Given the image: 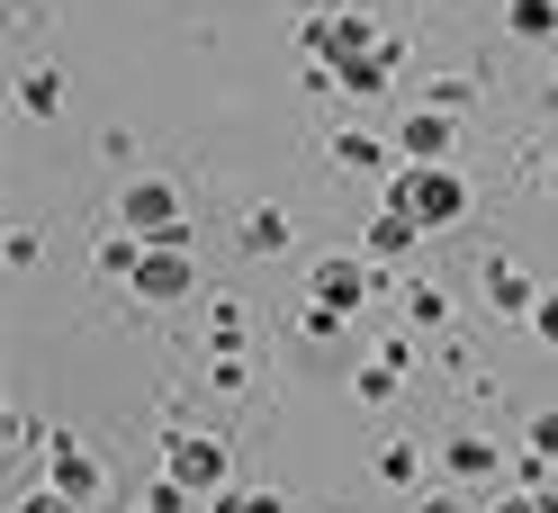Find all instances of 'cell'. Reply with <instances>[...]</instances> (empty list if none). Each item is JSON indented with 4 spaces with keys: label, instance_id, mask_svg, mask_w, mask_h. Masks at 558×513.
<instances>
[{
    "label": "cell",
    "instance_id": "6da1fadb",
    "mask_svg": "<svg viewBox=\"0 0 558 513\" xmlns=\"http://www.w3.org/2000/svg\"><path fill=\"white\" fill-rule=\"evenodd\" d=\"M460 208H469V190L450 171H405L397 181V217H414V225H450Z\"/></svg>",
    "mask_w": 558,
    "mask_h": 513
},
{
    "label": "cell",
    "instance_id": "7a4b0ae2",
    "mask_svg": "<svg viewBox=\"0 0 558 513\" xmlns=\"http://www.w3.org/2000/svg\"><path fill=\"white\" fill-rule=\"evenodd\" d=\"M171 468H181V487H217V477H226L217 441H181V451H171Z\"/></svg>",
    "mask_w": 558,
    "mask_h": 513
},
{
    "label": "cell",
    "instance_id": "3957f363",
    "mask_svg": "<svg viewBox=\"0 0 558 513\" xmlns=\"http://www.w3.org/2000/svg\"><path fill=\"white\" fill-rule=\"evenodd\" d=\"M135 280H145L154 297H181V289H190V261H181V253H154L145 270H135Z\"/></svg>",
    "mask_w": 558,
    "mask_h": 513
},
{
    "label": "cell",
    "instance_id": "277c9868",
    "mask_svg": "<svg viewBox=\"0 0 558 513\" xmlns=\"http://www.w3.org/2000/svg\"><path fill=\"white\" fill-rule=\"evenodd\" d=\"M126 217H135V225H154V234H171V225H181L171 190H135V198H126Z\"/></svg>",
    "mask_w": 558,
    "mask_h": 513
},
{
    "label": "cell",
    "instance_id": "5b68a950",
    "mask_svg": "<svg viewBox=\"0 0 558 513\" xmlns=\"http://www.w3.org/2000/svg\"><path fill=\"white\" fill-rule=\"evenodd\" d=\"M405 145H414V154H441V145H450V126H441V118H414V126H405Z\"/></svg>",
    "mask_w": 558,
    "mask_h": 513
},
{
    "label": "cell",
    "instance_id": "8992f818",
    "mask_svg": "<svg viewBox=\"0 0 558 513\" xmlns=\"http://www.w3.org/2000/svg\"><path fill=\"white\" fill-rule=\"evenodd\" d=\"M325 297H333V306H352V297H361V270H352V261H333V270H325Z\"/></svg>",
    "mask_w": 558,
    "mask_h": 513
},
{
    "label": "cell",
    "instance_id": "52a82bcc",
    "mask_svg": "<svg viewBox=\"0 0 558 513\" xmlns=\"http://www.w3.org/2000/svg\"><path fill=\"white\" fill-rule=\"evenodd\" d=\"M541 333H549V342H558V297H549V306H541Z\"/></svg>",
    "mask_w": 558,
    "mask_h": 513
},
{
    "label": "cell",
    "instance_id": "ba28073f",
    "mask_svg": "<svg viewBox=\"0 0 558 513\" xmlns=\"http://www.w3.org/2000/svg\"><path fill=\"white\" fill-rule=\"evenodd\" d=\"M505 513H522V504H505ZM532 513H541V504H532Z\"/></svg>",
    "mask_w": 558,
    "mask_h": 513
}]
</instances>
